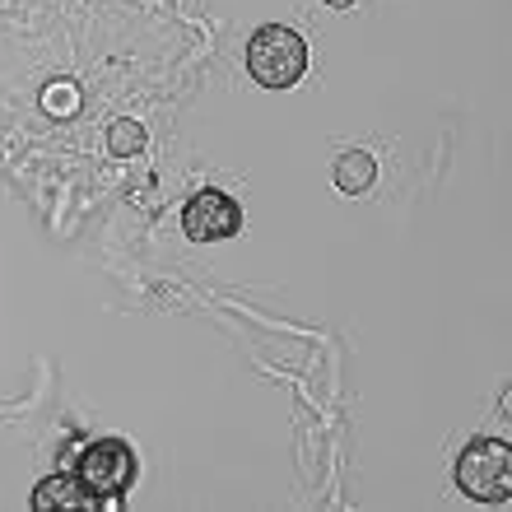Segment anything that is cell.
Returning a JSON list of instances; mask_svg holds the SVG:
<instances>
[{
	"label": "cell",
	"instance_id": "cell-4",
	"mask_svg": "<svg viewBox=\"0 0 512 512\" xmlns=\"http://www.w3.org/2000/svg\"><path fill=\"white\" fill-rule=\"evenodd\" d=\"M182 229L196 243H219V238H233L243 229V210L224 196V191H196L182 210Z\"/></svg>",
	"mask_w": 512,
	"mask_h": 512
},
{
	"label": "cell",
	"instance_id": "cell-8",
	"mask_svg": "<svg viewBox=\"0 0 512 512\" xmlns=\"http://www.w3.org/2000/svg\"><path fill=\"white\" fill-rule=\"evenodd\" d=\"M42 103H47V108H56V112H70V108H75V89H70V84H61V89H52Z\"/></svg>",
	"mask_w": 512,
	"mask_h": 512
},
{
	"label": "cell",
	"instance_id": "cell-3",
	"mask_svg": "<svg viewBox=\"0 0 512 512\" xmlns=\"http://www.w3.org/2000/svg\"><path fill=\"white\" fill-rule=\"evenodd\" d=\"M135 480V457L131 447L108 438V443L84 447L80 457V485L94 494V499H122Z\"/></svg>",
	"mask_w": 512,
	"mask_h": 512
},
{
	"label": "cell",
	"instance_id": "cell-5",
	"mask_svg": "<svg viewBox=\"0 0 512 512\" xmlns=\"http://www.w3.org/2000/svg\"><path fill=\"white\" fill-rule=\"evenodd\" d=\"M33 508L38 512H80V508H98V499L75 480V475H52L33 489Z\"/></svg>",
	"mask_w": 512,
	"mask_h": 512
},
{
	"label": "cell",
	"instance_id": "cell-6",
	"mask_svg": "<svg viewBox=\"0 0 512 512\" xmlns=\"http://www.w3.org/2000/svg\"><path fill=\"white\" fill-rule=\"evenodd\" d=\"M336 191H345V196H364L373 182H378V159L368 154V149H345L336 159Z\"/></svg>",
	"mask_w": 512,
	"mask_h": 512
},
{
	"label": "cell",
	"instance_id": "cell-7",
	"mask_svg": "<svg viewBox=\"0 0 512 512\" xmlns=\"http://www.w3.org/2000/svg\"><path fill=\"white\" fill-rule=\"evenodd\" d=\"M108 149L117 154V159H131V154H140V149H145V126L131 122V117H122V122L108 131Z\"/></svg>",
	"mask_w": 512,
	"mask_h": 512
},
{
	"label": "cell",
	"instance_id": "cell-1",
	"mask_svg": "<svg viewBox=\"0 0 512 512\" xmlns=\"http://www.w3.org/2000/svg\"><path fill=\"white\" fill-rule=\"evenodd\" d=\"M247 70L266 89H289L308 75V42L284 24L256 28L252 42H247Z\"/></svg>",
	"mask_w": 512,
	"mask_h": 512
},
{
	"label": "cell",
	"instance_id": "cell-2",
	"mask_svg": "<svg viewBox=\"0 0 512 512\" xmlns=\"http://www.w3.org/2000/svg\"><path fill=\"white\" fill-rule=\"evenodd\" d=\"M457 485L480 503H503L512 485V457L503 438H475L457 457Z\"/></svg>",
	"mask_w": 512,
	"mask_h": 512
},
{
	"label": "cell",
	"instance_id": "cell-9",
	"mask_svg": "<svg viewBox=\"0 0 512 512\" xmlns=\"http://www.w3.org/2000/svg\"><path fill=\"white\" fill-rule=\"evenodd\" d=\"M326 5H331V10H350L354 0H326Z\"/></svg>",
	"mask_w": 512,
	"mask_h": 512
}]
</instances>
